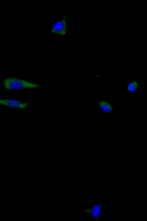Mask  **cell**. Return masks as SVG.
I'll use <instances>...</instances> for the list:
<instances>
[{"label": "cell", "mask_w": 147, "mask_h": 221, "mask_svg": "<svg viewBox=\"0 0 147 221\" xmlns=\"http://www.w3.org/2000/svg\"><path fill=\"white\" fill-rule=\"evenodd\" d=\"M87 214L92 216L96 220L99 218L101 212V204H98L95 205L92 208H87L84 210Z\"/></svg>", "instance_id": "cell-4"}, {"label": "cell", "mask_w": 147, "mask_h": 221, "mask_svg": "<svg viewBox=\"0 0 147 221\" xmlns=\"http://www.w3.org/2000/svg\"><path fill=\"white\" fill-rule=\"evenodd\" d=\"M99 107L104 113L109 114H111L113 111L112 106L107 101L101 100L98 103Z\"/></svg>", "instance_id": "cell-5"}, {"label": "cell", "mask_w": 147, "mask_h": 221, "mask_svg": "<svg viewBox=\"0 0 147 221\" xmlns=\"http://www.w3.org/2000/svg\"><path fill=\"white\" fill-rule=\"evenodd\" d=\"M0 104L12 108L24 109L29 106L28 102H24L18 100L9 99H0Z\"/></svg>", "instance_id": "cell-2"}, {"label": "cell", "mask_w": 147, "mask_h": 221, "mask_svg": "<svg viewBox=\"0 0 147 221\" xmlns=\"http://www.w3.org/2000/svg\"><path fill=\"white\" fill-rule=\"evenodd\" d=\"M67 15H65L61 20L57 22L52 27L51 32L65 36L67 32Z\"/></svg>", "instance_id": "cell-3"}, {"label": "cell", "mask_w": 147, "mask_h": 221, "mask_svg": "<svg viewBox=\"0 0 147 221\" xmlns=\"http://www.w3.org/2000/svg\"><path fill=\"white\" fill-rule=\"evenodd\" d=\"M2 83L4 88L10 91L42 87L26 80L15 77L4 78L2 80Z\"/></svg>", "instance_id": "cell-1"}, {"label": "cell", "mask_w": 147, "mask_h": 221, "mask_svg": "<svg viewBox=\"0 0 147 221\" xmlns=\"http://www.w3.org/2000/svg\"><path fill=\"white\" fill-rule=\"evenodd\" d=\"M138 87V82L136 81H134L129 83L127 86V89L129 92H133L137 90Z\"/></svg>", "instance_id": "cell-6"}]
</instances>
